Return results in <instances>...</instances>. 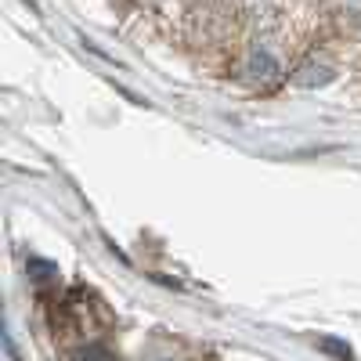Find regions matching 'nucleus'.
<instances>
[{"instance_id": "obj_2", "label": "nucleus", "mask_w": 361, "mask_h": 361, "mask_svg": "<svg viewBox=\"0 0 361 361\" xmlns=\"http://www.w3.org/2000/svg\"><path fill=\"white\" fill-rule=\"evenodd\" d=\"M318 347H322V350H329V354H336V357H343V361H350V347H347V343H340V340H329V336H325Z\"/></svg>"}, {"instance_id": "obj_1", "label": "nucleus", "mask_w": 361, "mask_h": 361, "mask_svg": "<svg viewBox=\"0 0 361 361\" xmlns=\"http://www.w3.org/2000/svg\"><path fill=\"white\" fill-rule=\"evenodd\" d=\"M250 73L260 76V80H275L282 69H279V58L271 54V51H253V58H250Z\"/></svg>"}, {"instance_id": "obj_3", "label": "nucleus", "mask_w": 361, "mask_h": 361, "mask_svg": "<svg viewBox=\"0 0 361 361\" xmlns=\"http://www.w3.org/2000/svg\"><path fill=\"white\" fill-rule=\"evenodd\" d=\"M29 267L37 271L33 279H47V275H54V267H51V264H44V260H33V264H29Z\"/></svg>"}]
</instances>
